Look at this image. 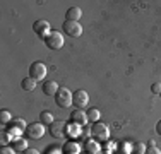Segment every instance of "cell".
I'll return each mask as SVG.
<instances>
[{
  "label": "cell",
  "mask_w": 161,
  "mask_h": 154,
  "mask_svg": "<svg viewBox=\"0 0 161 154\" xmlns=\"http://www.w3.org/2000/svg\"><path fill=\"white\" fill-rule=\"evenodd\" d=\"M33 31L40 38H43V40H45V38H47V34L52 31V29H50V22L45 21V19H38V21L33 24Z\"/></svg>",
  "instance_id": "9"
},
{
  "label": "cell",
  "mask_w": 161,
  "mask_h": 154,
  "mask_svg": "<svg viewBox=\"0 0 161 154\" xmlns=\"http://www.w3.org/2000/svg\"><path fill=\"white\" fill-rule=\"evenodd\" d=\"M156 132H158L159 135H161V120H159L158 123H156Z\"/></svg>",
  "instance_id": "27"
},
{
  "label": "cell",
  "mask_w": 161,
  "mask_h": 154,
  "mask_svg": "<svg viewBox=\"0 0 161 154\" xmlns=\"http://www.w3.org/2000/svg\"><path fill=\"white\" fill-rule=\"evenodd\" d=\"M72 101H74V105L77 110H82V108H86L87 103H89V94L84 89H77L74 92V96H72Z\"/></svg>",
  "instance_id": "7"
},
{
  "label": "cell",
  "mask_w": 161,
  "mask_h": 154,
  "mask_svg": "<svg viewBox=\"0 0 161 154\" xmlns=\"http://www.w3.org/2000/svg\"><path fill=\"white\" fill-rule=\"evenodd\" d=\"M22 154H40V152H38L36 149H33V147H28V149H26V151L22 152Z\"/></svg>",
  "instance_id": "26"
},
{
  "label": "cell",
  "mask_w": 161,
  "mask_h": 154,
  "mask_svg": "<svg viewBox=\"0 0 161 154\" xmlns=\"http://www.w3.org/2000/svg\"><path fill=\"white\" fill-rule=\"evenodd\" d=\"M10 120H12V117H10V111L9 110H2V111H0V123H2V125H7Z\"/></svg>",
  "instance_id": "20"
},
{
  "label": "cell",
  "mask_w": 161,
  "mask_h": 154,
  "mask_svg": "<svg viewBox=\"0 0 161 154\" xmlns=\"http://www.w3.org/2000/svg\"><path fill=\"white\" fill-rule=\"evenodd\" d=\"M62 152L64 154H80V146L74 140H69V142H65Z\"/></svg>",
  "instance_id": "12"
},
{
  "label": "cell",
  "mask_w": 161,
  "mask_h": 154,
  "mask_svg": "<svg viewBox=\"0 0 161 154\" xmlns=\"http://www.w3.org/2000/svg\"><path fill=\"white\" fill-rule=\"evenodd\" d=\"M36 84L38 82L34 79H31V77H24V79L21 80V87L24 91H34L36 89Z\"/></svg>",
  "instance_id": "17"
},
{
  "label": "cell",
  "mask_w": 161,
  "mask_h": 154,
  "mask_svg": "<svg viewBox=\"0 0 161 154\" xmlns=\"http://www.w3.org/2000/svg\"><path fill=\"white\" fill-rule=\"evenodd\" d=\"M72 96H74V92H70V89L60 86L58 92L55 94V103H57L60 108H69L70 105H74V101H72Z\"/></svg>",
  "instance_id": "2"
},
{
  "label": "cell",
  "mask_w": 161,
  "mask_h": 154,
  "mask_svg": "<svg viewBox=\"0 0 161 154\" xmlns=\"http://www.w3.org/2000/svg\"><path fill=\"white\" fill-rule=\"evenodd\" d=\"M0 154H16V151H14L12 147H5V146H3V147L0 149Z\"/></svg>",
  "instance_id": "24"
},
{
  "label": "cell",
  "mask_w": 161,
  "mask_h": 154,
  "mask_svg": "<svg viewBox=\"0 0 161 154\" xmlns=\"http://www.w3.org/2000/svg\"><path fill=\"white\" fill-rule=\"evenodd\" d=\"M151 92L153 94H161V82H154L151 86Z\"/></svg>",
  "instance_id": "22"
},
{
  "label": "cell",
  "mask_w": 161,
  "mask_h": 154,
  "mask_svg": "<svg viewBox=\"0 0 161 154\" xmlns=\"http://www.w3.org/2000/svg\"><path fill=\"white\" fill-rule=\"evenodd\" d=\"M45 135V125L43 123H31V125H28V129H26V137L28 139H33V140H36V139H41Z\"/></svg>",
  "instance_id": "6"
},
{
  "label": "cell",
  "mask_w": 161,
  "mask_h": 154,
  "mask_svg": "<svg viewBox=\"0 0 161 154\" xmlns=\"http://www.w3.org/2000/svg\"><path fill=\"white\" fill-rule=\"evenodd\" d=\"M70 120H72V123H75V125L84 127L87 123V115H86V111H82V110H75L70 113Z\"/></svg>",
  "instance_id": "10"
},
{
  "label": "cell",
  "mask_w": 161,
  "mask_h": 154,
  "mask_svg": "<svg viewBox=\"0 0 161 154\" xmlns=\"http://www.w3.org/2000/svg\"><path fill=\"white\" fill-rule=\"evenodd\" d=\"M159 96H161V94H159Z\"/></svg>",
  "instance_id": "29"
},
{
  "label": "cell",
  "mask_w": 161,
  "mask_h": 154,
  "mask_svg": "<svg viewBox=\"0 0 161 154\" xmlns=\"http://www.w3.org/2000/svg\"><path fill=\"white\" fill-rule=\"evenodd\" d=\"M29 77L34 79L36 82L38 80H43L47 77V65L43 62H33L31 67H29Z\"/></svg>",
  "instance_id": "4"
},
{
  "label": "cell",
  "mask_w": 161,
  "mask_h": 154,
  "mask_svg": "<svg viewBox=\"0 0 161 154\" xmlns=\"http://www.w3.org/2000/svg\"><path fill=\"white\" fill-rule=\"evenodd\" d=\"M62 29L65 31L67 36H72V38H79L82 34V26L77 21H64Z\"/></svg>",
  "instance_id": "5"
},
{
  "label": "cell",
  "mask_w": 161,
  "mask_h": 154,
  "mask_svg": "<svg viewBox=\"0 0 161 154\" xmlns=\"http://www.w3.org/2000/svg\"><path fill=\"white\" fill-rule=\"evenodd\" d=\"M45 45L48 46L50 50H60L64 46V34L60 31H50L45 38Z\"/></svg>",
  "instance_id": "3"
},
{
  "label": "cell",
  "mask_w": 161,
  "mask_h": 154,
  "mask_svg": "<svg viewBox=\"0 0 161 154\" xmlns=\"http://www.w3.org/2000/svg\"><path fill=\"white\" fill-rule=\"evenodd\" d=\"M144 154H161V151L158 147H156V146H151V147H147L146 149V152Z\"/></svg>",
  "instance_id": "23"
},
{
  "label": "cell",
  "mask_w": 161,
  "mask_h": 154,
  "mask_svg": "<svg viewBox=\"0 0 161 154\" xmlns=\"http://www.w3.org/2000/svg\"><path fill=\"white\" fill-rule=\"evenodd\" d=\"M86 115H87V122H91V123H96L99 120V117H101L98 108H89V110L86 111Z\"/></svg>",
  "instance_id": "19"
},
{
  "label": "cell",
  "mask_w": 161,
  "mask_h": 154,
  "mask_svg": "<svg viewBox=\"0 0 161 154\" xmlns=\"http://www.w3.org/2000/svg\"><path fill=\"white\" fill-rule=\"evenodd\" d=\"M106 154H110V152H106Z\"/></svg>",
  "instance_id": "28"
},
{
  "label": "cell",
  "mask_w": 161,
  "mask_h": 154,
  "mask_svg": "<svg viewBox=\"0 0 161 154\" xmlns=\"http://www.w3.org/2000/svg\"><path fill=\"white\" fill-rule=\"evenodd\" d=\"M82 17V10L79 9V7H70V9L67 10V21H77Z\"/></svg>",
  "instance_id": "15"
},
{
  "label": "cell",
  "mask_w": 161,
  "mask_h": 154,
  "mask_svg": "<svg viewBox=\"0 0 161 154\" xmlns=\"http://www.w3.org/2000/svg\"><path fill=\"white\" fill-rule=\"evenodd\" d=\"M9 127L10 129H17V130H24L26 132V129H28V123H26L24 120H22V118H12V120L9 122Z\"/></svg>",
  "instance_id": "16"
},
{
  "label": "cell",
  "mask_w": 161,
  "mask_h": 154,
  "mask_svg": "<svg viewBox=\"0 0 161 154\" xmlns=\"http://www.w3.org/2000/svg\"><path fill=\"white\" fill-rule=\"evenodd\" d=\"M89 135H91V127H89V129H84L82 130V139H87Z\"/></svg>",
  "instance_id": "25"
},
{
  "label": "cell",
  "mask_w": 161,
  "mask_h": 154,
  "mask_svg": "<svg viewBox=\"0 0 161 154\" xmlns=\"http://www.w3.org/2000/svg\"><path fill=\"white\" fill-rule=\"evenodd\" d=\"M91 137L94 139V140L98 142H106L110 137V129L108 125H105V123H93V127H91Z\"/></svg>",
  "instance_id": "1"
},
{
  "label": "cell",
  "mask_w": 161,
  "mask_h": 154,
  "mask_svg": "<svg viewBox=\"0 0 161 154\" xmlns=\"http://www.w3.org/2000/svg\"><path fill=\"white\" fill-rule=\"evenodd\" d=\"M65 132H67V125L62 120H55L50 125V135L53 139H62L65 135Z\"/></svg>",
  "instance_id": "8"
},
{
  "label": "cell",
  "mask_w": 161,
  "mask_h": 154,
  "mask_svg": "<svg viewBox=\"0 0 161 154\" xmlns=\"http://www.w3.org/2000/svg\"><path fill=\"white\" fill-rule=\"evenodd\" d=\"M146 144L144 142H136V144H134V154H144L146 152Z\"/></svg>",
  "instance_id": "21"
},
{
  "label": "cell",
  "mask_w": 161,
  "mask_h": 154,
  "mask_svg": "<svg viewBox=\"0 0 161 154\" xmlns=\"http://www.w3.org/2000/svg\"><path fill=\"white\" fill-rule=\"evenodd\" d=\"M84 151H86L87 154H98V152H99V144H98V140H93V139L86 140V144H84Z\"/></svg>",
  "instance_id": "14"
},
{
  "label": "cell",
  "mask_w": 161,
  "mask_h": 154,
  "mask_svg": "<svg viewBox=\"0 0 161 154\" xmlns=\"http://www.w3.org/2000/svg\"><path fill=\"white\" fill-rule=\"evenodd\" d=\"M53 122H55V120H53L52 111L45 110V111H41V113H40V123H43V125H52Z\"/></svg>",
  "instance_id": "18"
},
{
  "label": "cell",
  "mask_w": 161,
  "mask_h": 154,
  "mask_svg": "<svg viewBox=\"0 0 161 154\" xmlns=\"http://www.w3.org/2000/svg\"><path fill=\"white\" fill-rule=\"evenodd\" d=\"M12 149L16 152H24L26 149H28V140H26V139H22V137L12 139Z\"/></svg>",
  "instance_id": "13"
},
{
  "label": "cell",
  "mask_w": 161,
  "mask_h": 154,
  "mask_svg": "<svg viewBox=\"0 0 161 154\" xmlns=\"http://www.w3.org/2000/svg\"><path fill=\"white\" fill-rule=\"evenodd\" d=\"M58 89H60V86L55 80H47V82L43 84V92L47 96H55L57 92H58Z\"/></svg>",
  "instance_id": "11"
}]
</instances>
